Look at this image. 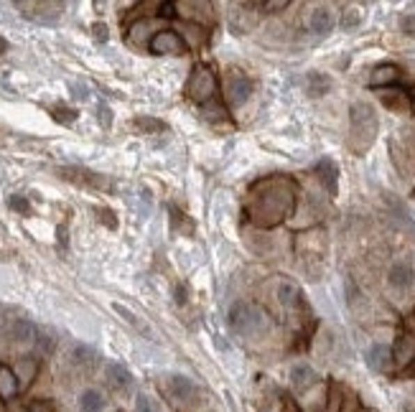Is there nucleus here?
<instances>
[{
    "label": "nucleus",
    "instance_id": "nucleus-1",
    "mask_svg": "<svg viewBox=\"0 0 415 412\" xmlns=\"http://www.w3.org/2000/svg\"><path fill=\"white\" fill-rule=\"evenodd\" d=\"M352 130H349V148L354 153H364L367 148L375 143L377 135V115L367 102H354L352 104Z\"/></svg>",
    "mask_w": 415,
    "mask_h": 412
},
{
    "label": "nucleus",
    "instance_id": "nucleus-2",
    "mask_svg": "<svg viewBox=\"0 0 415 412\" xmlns=\"http://www.w3.org/2000/svg\"><path fill=\"white\" fill-rule=\"evenodd\" d=\"M230 328L235 333H242V336H250V333H258L263 326H265V313L255 306V303L247 301H237L230 306Z\"/></svg>",
    "mask_w": 415,
    "mask_h": 412
},
{
    "label": "nucleus",
    "instance_id": "nucleus-3",
    "mask_svg": "<svg viewBox=\"0 0 415 412\" xmlns=\"http://www.w3.org/2000/svg\"><path fill=\"white\" fill-rule=\"evenodd\" d=\"M290 209H293V191L267 193V196H260L258 199L255 221H260V224H275V221H281Z\"/></svg>",
    "mask_w": 415,
    "mask_h": 412
},
{
    "label": "nucleus",
    "instance_id": "nucleus-4",
    "mask_svg": "<svg viewBox=\"0 0 415 412\" xmlns=\"http://www.w3.org/2000/svg\"><path fill=\"white\" fill-rule=\"evenodd\" d=\"M224 95H227L232 107H242L252 95L250 77H247L245 72H240V69H230V72H227V79H224Z\"/></svg>",
    "mask_w": 415,
    "mask_h": 412
},
{
    "label": "nucleus",
    "instance_id": "nucleus-5",
    "mask_svg": "<svg viewBox=\"0 0 415 412\" xmlns=\"http://www.w3.org/2000/svg\"><path fill=\"white\" fill-rule=\"evenodd\" d=\"M214 89H217L214 74L209 72L207 67H196L191 74V79H189V84H186V95H189V100L201 104V102H207V100H212Z\"/></svg>",
    "mask_w": 415,
    "mask_h": 412
},
{
    "label": "nucleus",
    "instance_id": "nucleus-6",
    "mask_svg": "<svg viewBox=\"0 0 415 412\" xmlns=\"http://www.w3.org/2000/svg\"><path fill=\"white\" fill-rule=\"evenodd\" d=\"M150 52L158 54V56H184L186 44L173 31H158L156 36L150 38Z\"/></svg>",
    "mask_w": 415,
    "mask_h": 412
},
{
    "label": "nucleus",
    "instance_id": "nucleus-7",
    "mask_svg": "<svg viewBox=\"0 0 415 412\" xmlns=\"http://www.w3.org/2000/svg\"><path fill=\"white\" fill-rule=\"evenodd\" d=\"M59 176L67 178V181H75V184L82 186H95V189H110V181L100 173H92V171L84 168H59Z\"/></svg>",
    "mask_w": 415,
    "mask_h": 412
},
{
    "label": "nucleus",
    "instance_id": "nucleus-8",
    "mask_svg": "<svg viewBox=\"0 0 415 412\" xmlns=\"http://www.w3.org/2000/svg\"><path fill=\"white\" fill-rule=\"evenodd\" d=\"M316 176L329 191V196H336V191H339V166L331 158H321L316 163Z\"/></svg>",
    "mask_w": 415,
    "mask_h": 412
},
{
    "label": "nucleus",
    "instance_id": "nucleus-9",
    "mask_svg": "<svg viewBox=\"0 0 415 412\" xmlns=\"http://www.w3.org/2000/svg\"><path fill=\"white\" fill-rule=\"evenodd\" d=\"M387 283L393 287H398V290H405V287H410L415 283V270L410 262H405V260H400V262H395L393 267H390V273H387Z\"/></svg>",
    "mask_w": 415,
    "mask_h": 412
},
{
    "label": "nucleus",
    "instance_id": "nucleus-10",
    "mask_svg": "<svg viewBox=\"0 0 415 412\" xmlns=\"http://www.w3.org/2000/svg\"><path fill=\"white\" fill-rule=\"evenodd\" d=\"M393 361L398 364V367H408L410 361H415V336H410V333H402L400 339L395 341Z\"/></svg>",
    "mask_w": 415,
    "mask_h": 412
},
{
    "label": "nucleus",
    "instance_id": "nucleus-11",
    "mask_svg": "<svg viewBox=\"0 0 415 412\" xmlns=\"http://www.w3.org/2000/svg\"><path fill=\"white\" fill-rule=\"evenodd\" d=\"M169 392L176 399H181V402H189V399L196 395V384H194L191 379H189V377H184V374H173L169 379Z\"/></svg>",
    "mask_w": 415,
    "mask_h": 412
},
{
    "label": "nucleus",
    "instance_id": "nucleus-12",
    "mask_svg": "<svg viewBox=\"0 0 415 412\" xmlns=\"http://www.w3.org/2000/svg\"><path fill=\"white\" fill-rule=\"evenodd\" d=\"M390 361H393V351H390L385 344L370 346V351H367V367L375 369V372H387Z\"/></svg>",
    "mask_w": 415,
    "mask_h": 412
},
{
    "label": "nucleus",
    "instance_id": "nucleus-13",
    "mask_svg": "<svg viewBox=\"0 0 415 412\" xmlns=\"http://www.w3.org/2000/svg\"><path fill=\"white\" fill-rule=\"evenodd\" d=\"M290 384L301 392L311 390L313 384H316V372L308 364H296V367L290 369Z\"/></svg>",
    "mask_w": 415,
    "mask_h": 412
},
{
    "label": "nucleus",
    "instance_id": "nucleus-14",
    "mask_svg": "<svg viewBox=\"0 0 415 412\" xmlns=\"http://www.w3.org/2000/svg\"><path fill=\"white\" fill-rule=\"evenodd\" d=\"M104 407H107V397L95 387H89L79 395V410L82 412H102Z\"/></svg>",
    "mask_w": 415,
    "mask_h": 412
},
{
    "label": "nucleus",
    "instance_id": "nucleus-15",
    "mask_svg": "<svg viewBox=\"0 0 415 412\" xmlns=\"http://www.w3.org/2000/svg\"><path fill=\"white\" fill-rule=\"evenodd\" d=\"M107 382L115 387V390H127L130 384H133V374L127 372L123 364H118V361H112V364H107Z\"/></svg>",
    "mask_w": 415,
    "mask_h": 412
},
{
    "label": "nucleus",
    "instance_id": "nucleus-16",
    "mask_svg": "<svg viewBox=\"0 0 415 412\" xmlns=\"http://www.w3.org/2000/svg\"><path fill=\"white\" fill-rule=\"evenodd\" d=\"M21 390V382H18V377L10 367H0V397L3 399H13Z\"/></svg>",
    "mask_w": 415,
    "mask_h": 412
},
{
    "label": "nucleus",
    "instance_id": "nucleus-17",
    "mask_svg": "<svg viewBox=\"0 0 415 412\" xmlns=\"http://www.w3.org/2000/svg\"><path fill=\"white\" fill-rule=\"evenodd\" d=\"M8 333H10L13 341H33L38 336V328L29 318H15L13 324H10V328H8Z\"/></svg>",
    "mask_w": 415,
    "mask_h": 412
},
{
    "label": "nucleus",
    "instance_id": "nucleus-18",
    "mask_svg": "<svg viewBox=\"0 0 415 412\" xmlns=\"http://www.w3.org/2000/svg\"><path fill=\"white\" fill-rule=\"evenodd\" d=\"M329 89H331V77H327V74L311 72L306 77V92H308V97H324Z\"/></svg>",
    "mask_w": 415,
    "mask_h": 412
},
{
    "label": "nucleus",
    "instance_id": "nucleus-19",
    "mask_svg": "<svg viewBox=\"0 0 415 412\" xmlns=\"http://www.w3.org/2000/svg\"><path fill=\"white\" fill-rule=\"evenodd\" d=\"M400 79V69L395 67V64H382L372 72L370 77V84L372 87H385V84H395V81Z\"/></svg>",
    "mask_w": 415,
    "mask_h": 412
},
{
    "label": "nucleus",
    "instance_id": "nucleus-20",
    "mask_svg": "<svg viewBox=\"0 0 415 412\" xmlns=\"http://www.w3.org/2000/svg\"><path fill=\"white\" fill-rule=\"evenodd\" d=\"M334 29V13L327 6H319L311 13V31L313 33H329Z\"/></svg>",
    "mask_w": 415,
    "mask_h": 412
},
{
    "label": "nucleus",
    "instance_id": "nucleus-21",
    "mask_svg": "<svg viewBox=\"0 0 415 412\" xmlns=\"http://www.w3.org/2000/svg\"><path fill=\"white\" fill-rule=\"evenodd\" d=\"M69 359H72L75 367H87V364H92L97 359V351L87 344H75L72 351H69Z\"/></svg>",
    "mask_w": 415,
    "mask_h": 412
},
{
    "label": "nucleus",
    "instance_id": "nucleus-22",
    "mask_svg": "<svg viewBox=\"0 0 415 412\" xmlns=\"http://www.w3.org/2000/svg\"><path fill=\"white\" fill-rule=\"evenodd\" d=\"M379 100H382V104L385 107H390V110H398V112H408L410 110V100L405 92H385V95H379Z\"/></svg>",
    "mask_w": 415,
    "mask_h": 412
},
{
    "label": "nucleus",
    "instance_id": "nucleus-23",
    "mask_svg": "<svg viewBox=\"0 0 415 412\" xmlns=\"http://www.w3.org/2000/svg\"><path fill=\"white\" fill-rule=\"evenodd\" d=\"M36 369H38L36 359H31V356H21V359H18V367H15V377H18L23 384H29L31 379L36 377Z\"/></svg>",
    "mask_w": 415,
    "mask_h": 412
},
{
    "label": "nucleus",
    "instance_id": "nucleus-24",
    "mask_svg": "<svg viewBox=\"0 0 415 412\" xmlns=\"http://www.w3.org/2000/svg\"><path fill=\"white\" fill-rule=\"evenodd\" d=\"M298 298H301V293H298V287L293 285V283H281L278 285V301L283 303V306H296Z\"/></svg>",
    "mask_w": 415,
    "mask_h": 412
},
{
    "label": "nucleus",
    "instance_id": "nucleus-25",
    "mask_svg": "<svg viewBox=\"0 0 415 412\" xmlns=\"http://www.w3.org/2000/svg\"><path fill=\"white\" fill-rule=\"evenodd\" d=\"M138 130H143V133H156V130H164V122L161 120H153V118H135L133 122Z\"/></svg>",
    "mask_w": 415,
    "mask_h": 412
},
{
    "label": "nucleus",
    "instance_id": "nucleus-26",
    "mask_svg": "<svg viewBox=\"0 0 415 412\" xmlns=\"http://www.w3.org/2000/svg\"><path fill=\"white\" fill-rule=\"evenodd\" d=\"M362 23V13L357 10V8H347L344 13H341V29H357Z\"/></svg>",
    "mask_w": 415,
    "mask_h": 412
},
{
    "label": "nucleus",
    "instance_id": "nucleus-27",
    "mask_svg": "<svg viewBox=\"0 0 415 412\" xmlns=\"http://www.w3.org/2000/svg\"><path fill=\"white\" fill-rule=\"evenodd\" d=\"M52 115L56 122H64V125H69V122L77 120V110H69V107H54Z\"/></svg>",
    "mask_w": 415,
    "mask_h": 412
},
{
    "label": "nucleus",
    "instance_id": "nucleus-28",
    "mask_svg": "<svg viewBox=\"0 0 415 412\" xmlns=\"http://www.w3.org/2000/svg\"><path fill=\"white\" fill-rule=\"evenodd\" d=\"M135 412H158V405L148 395H138L135 397Z\"/></svg>",
    "mask_w": 415,
    "mask_h": 412
},
{
    "label": "nucleus",
    "instance_id": "nucleus-29",
    "mask_svg": "<svg viewBox=\"0 0 415 412\" xmlns=\"http://www.w3.org/2000/svg\"><path fill=\"white\" fill-rule=\"evenodd\" d=\"M400 31L405 33V36L415 38V13H405L400 18Z\"/></svg>",
    "mask_w": 415,
    "mask_h": 412
},
{
    "label": "nucleus",
    "instance_id": "nucleus-30",
    "mask_svg": "<svg viewBox=\"0 0 415 412\" xmlns=\"http://www.w3.org/2000/svg\"><path fill=\"white\" fill-rule=\"evenodd\" d=\"M95 212L100 214V221H102V224H107L110 229L118 227V219H115V214H112L110 209H95Z\"/></svg>",
    "mask_w": 415,
    "mask_h": 412
},
{
    "label": "nucleus",
    "instance_id": "nucleus-31",
    "mask_svg": "<svg viewBox=\"0 0 415 412\" xmlns=\"http://www.w3.org/2000/svg\"><path fill=\"white\" fill-rule=\"evenodd\" d=\"M97 115H100V125H102V127H110V122H112L110 107H104V104H100V107H97Z\"/></svg>",
    "mask_w": 415,
    "mask_h": 412
},
{
    "label": "nucleus",
    "instance_id": "nucleus-32",
    "mask_svg": "<svg viewBox=\"0 0 415 412\" xmlns=\"http://www.w3.org/2000/svg\"><path fill=\"white\" fill-rule=\"evenodd\" d=\"M10 209L21 214H29V201L23 199V196H10Z\"/></svg>",
    "mask_w": 415,
    "mask_h": 412
},
{
    "label": "nucleus",
    "instance_id": "nucleus-33",
    "mask_svg": "<svg viewBox=\"0 0 415 412\" xmlns=\"http://www.w3.org/2000/svg\"><path fill=\"white\" fill-rule=\"evenodd\" d=\"M36 344H38V349H41V351H52L54 341H52V336H46V333H38Z\"/></svg>",
    "mask_w": 415,
    "mask_h": 412
},
{
    "label": "nucleus",
    "instance_id": "nucleus-34",
    "mask_svg": "<svg viewBox=\"0 0 415 412\" xmlns=\"http://www.w3.org/2000/svg\"><path fill=\"white\" fill-rule=\"evenodd\" d=\"M112 308L118 310L120 316H125V321H127V324H133V326H138V318H135V316H133V313H130V310H127V308H123V306H120V303H115V306H112Z\"/></svg>",
    "mask_w": 415,
    "mask_h": 412
},
{
    "label": "nucleus",
    "instance_id": "nucleus-35",
    "mask_svg": "<svg viewBox=\"0 0 415 412\" xmlns=\"http://www.w3.org/2000/svg\"><path fill=\"white\" fill-rule=\"evenodd\" d=\"M95 36H97V41H107V26L104 23H95Z\"/></svg>",
    "mask_w": 415,
    "mask_h": 412
},
{
    "label": "nucleus",
    "instance_id": "nucleus-36",
    "mask_svg": "<svg viewBox=\"0 0 415 412\" xmlns=\"http://www.w3.org/2000/svg\"><path fill=\"white\" fill-rule=\"evenodd\" d=\"M260 8H265V10H283V8H288L285 0H278V3H263Z\"/></svg>",
    "mask_w": 415,
    "mask_h": 412
},
{
    "label": "nucleus",
    "instance_id": "nucleus-37",
    "mask_svg": "<svg viewBox=\"0 0 415 412\" xmlns=\"http://www.w3.org/2000/svg\"><path fill=\"white\" fill-rule=\"evenodd\" d=\"M6 52H8V41L6 38H0V56H3Z\"/></svg>",
    "mask_w": 415,
    "mask_h": 412
},
{
    "label": "nucleus",
    "instance_id": "nucleus-38",
    "mask_svg": "<svg viewBox=\"0 0 415 412\" xmlns=\"http://www.w3.org/2000/svg\"><path fill=\"white\" fill-rule=\"evenodd\" d=\"M410 326H413V328H415V310H413V313H410Z\"/></svg>",
    "mask_w": 415,
    "mask_h": 412
},
{
    "label": "nucleus",
    "instance_id": "nucleus-39",
    "mask_svg": "<svg viewBox=\"0 0 415 412\" xmlns=\"http://www.w3.org/2000/svg\"><path fill=\"white\" fill-rule=\"evenodd\" d=\"M405 412H415V407H405Z\"/></svg>",
    "mask_w": 415,
    "mask_h": 412
},
{
    "label": "nucleus",
    "instance_id": "nucleus-40",
    "mask_svg": "<svg viewBox=\"0 0 415 412\" xmlns=\"http://www.w3.org/2000/svg\"><path fill=\"white\" fill-rule=\"evenodd\" d=\"M413 199H415V191H413Z\"/></svg>",
    "mask_w": 415,
    "mask_h": 412
}]
</instances>
